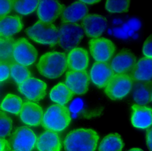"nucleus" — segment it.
<instances>
[{
    "label": "nucleus",
    "mask_w": 152,
    "mask_h": 151,
    "mask_svg": "<svg viewBox=\"0 0 152 151\" xmlns=\"http://www.w3.org/2000/svg\"><path fill=\"white\" fill-rule=\"evenodd\" d=\"M144 30L142 18L137 15H117L108 20L107 33L113 40L123 45L141 41Z\"/></svg>",
    "instance_id": "1"
},
{
    "label": "nucleus",
    "mask_w": 152,
    "mask_h": 151,
    "mask_svg": "<svg viewBox=\"0 0 152 151\" xmlns=\"http://www.w3.org/2000/svg\"><path fill=\"white\" fill-rule=\"evenodd\" d=\"M66 5L57 0H40L37 9L40 21L53 24L61 16Z\"/></svg>",
    "instance_id": "14"
},
{
    "label": "nucleus",
    "mask_w": 152,
    "mask_h": 151,
    "mask_svg": "<svg viewBox=\"0 0 152 151\" xmlns=\"http://www.w3.org/2000/svg\"><path fill=\"white\" fill-rule=\"evenodd\" d=\"M10 76V65L0 62V82L7 81Z\"/></svg>",
    "instance_id": "36"
},
{
    "label": "nucleus",
    "mask_w": 152,
    "mask_h": 151,
    "mask_svg": "<svg viewBox=\"0 0 152 151\" xmlns=\"http://www.w3.org/2000/svg\"><path fill=\"white\" fill-rule=\"evenodd\" d=\"M133 82L129 74H114L104 88V92L111 100H121L131 91Z\"/></svg>",
    "instance_id": "6"
},
{
    "label": "nucleus",
    "mask_w": 152,
    "mask_h": 151,
    "mask_svg": "<svg viewBox=\"0 0 152 151\" xmlns=\"http://www.w3.org/2000/svg\"><path fill=\"white\" fill-rule=\"evenodd\" d=\"M114 74L109 63L95 62L90 70L89 76L92 83L101 89L104 88Z\"/></svg>",
    "instance_id": "19"
},
{
    "label": "nucleus",
    "mask_w": 152,
    "mask_h": 151,
    "mask_svg": "<svg viewBox=\"0 0 152 151\" xmlns=\"http://www.w3.org/2000/svg\"><path fill=\"white\" fill-rule=\"evenodd\" d=\"M131 3V0H106L104 9L110 15H125L129 11Z\"/></svg>",
    "instance_id": "29"
},
{
    "label": "nucleus",
    "mask_w": 152,
    "mask_h": 151,
    "mask_svg": "<svg viewBox=\"0 0 152 151\" xmlns=\"http://www.w3.org/2000/svg\"><path fill=\"white\" fill-rule=\"evenodd\" d=\"M137 60L131 49L124 47L115 52L109 64L114 73L129 74Z\"/></svg>",
    "instance_id": "11"
},
{
    "label": "nucleus",
    "mask_w": 152,
    "mask_h": 151,
    "mask_svg": "<svg viewBox=\"0 0 152 151\" xmlns=\"http://www.w3.org/2000/svg\"><path fill=\"white\" fill-rule=\"evenodd\" d=\"M13 55L15 63L27 67L35 63L38 52L27 39L22 37L15 41Z\"/></svg>",
    "instance_id": "12"
},
{
    "label": "nucleus",
    "mask_w": 152,
    "mask_h": 151,
    "mask_svg": "<svg viewBox=\"0 0 152 151\" xmlns=\"http://www.w3.org/2000/svg\"><path fill=\"white\" fill-rule=\"evenodd\" d=\"M41 75L50 79L62 76L67 68L66 55L64 52L51 51L42 55L37 65Z\"/></svg>",
    "instance_id": "3"
},
{
    "label": "nucleus",
    "mask_w": 152,
    "mask_h": 151,
    "mask_svg": "<svg viewBox=\"0 0 152 151\" xmlns=\"http://www.w3.org/2000/svg\"><path fill=\"white\" fill-rule=\"evenodd\" d=\"M10 76L18 85L31 77V71L25 66L16 63L10 65Z\"/></svg>",
    "instance_id": "31"
},
{
    "label": "nucleus",
    "mask_w": 152,
    "mask_h": 151,
    "mask_svg": "<svg viewBox=\"0 0 152 151\" xmlns=\"http://www.w3.org/2000/svg\"><path fill=\"white\" fill-rule=\"evenodd\" d=\"M131 110L130 121L134 128L145 130L151 127L152 110L150 107L135 104L132 105Z\"/></svg>",
    "instance_id": "17"
},
{
    "label": "nucleus",
    "mask_w": 152,
    "mask_h": 151,
    "mask_svg": "<svg viewBox=\"0 0 152 151\" xmlns=\"http://www.w3.org/2000/svg\"><path fill=\"white\" fill-rule=\"evenodd\" d=\"M37 136L31 128L22 126L16 129L9 142L13 151H33L36 147Z\"/></svg>",
    "instance_id": "9"
},
{
    "label": "nucleus",
    "mask_w": 152,
    "mask_h": 151,
    "mask_svg": "<svg viewBox=\"0 0 152 151\" xmlns=\"http://www.w3.org/2000/svg\"><path fill=\"white\" fill-rule=\"evenodd\" d=\"M57 44L66 51H69L79 45L84 35L79 23H61L58 28Z\"/></svg>",
    "instance_id": "7"
},
{
    "label": "nucleus",
    "mask_w": 152,
    "mask_h": 151,
    "mask_svg": "<svg viewBox=\"0 0 152 151\" xmlns=\"http://www.w3.org/2000/svg\"><path fill=\"white\" fill-rule=\"evenodd\" d=\"M69 110L72 118L92 119L102 114L103 108L97 105H90L81 98L75 99L69 105Z\"/></svg>",
    "instance_id": "16"
},
{
    "label": "nucleus",
    "mask_w": 152,
    "mask_h": 151,
    "mask_svg": "<svg viewBox=\"0 0 152 151\" xmlns=\"http://www.w3.org/2000/svg\"><path fill=\"white\" fill-rule=\"evenodd\" d=\"M131 92L135 104L147 106L152 102V82H134Z\"/></svg>",
    "instance_id": "24"
},
{
    "label": "nucleus",
    "mask_w": 152,
    "mask_h": 151,
    "mask_svg": "<svg viewBox=\"0 0 152 151\" xmlns=\"http://www.w3.org/2000/svg\"><path fill=\"white\" fill-rule=\"evenodd\" d=\"M23 100L17 95L9 93L0 104V109L15 115H19L23 106Z\"/></svg>",
    "instance_id": "28"
},
{
    "label": "nucleus",
    "mask_w": 152,
    "mask_h": 151,
    "mask_svg": "<svg viewBox=\"0 0 152 151\" xmlns=\"http://www.w3.org/2000/svg\"><path fill=\"white\" fill-rule=\"evenodd\" d=\"M14 0H0V20L7 16L13 9Z\"/></svg>",
    "instance_id": "34"
},
{
    "label": "nucleus",
    "mask_w": 152,
    "mask_h": 151,
    "mask_svg": "<svg viewBox=\"0 0 152 151\" xmlns=\"http://www.w3.org/2000/svg\"><path fill=\"white\" fill-rule=\"evenodd\" d=\"M36 146L39 151H61L62 141L58 133L46 130L37 137Z\"/></svg>",
    "instance_id": "23"
},
{
    "label": "nucleus",
    "mask_w": 152,
    "mask_h": 151,
    "mask_svg": "<svg viewBox=\"0 0 152 151\" xmlns=\"http://www.w3.org/2000/svg\"><path fill=\"white\" fill-rule=\"evenodd\" d=\"M13 127L12 119L6 113L0 110V138L10 136Z\"/></svg>",
    "instance_id": "33"
},
{
    "label": "nucleus",
    "mask_w": 152,
    "mask_h": 151,
    "mask_svg": "<svg viewBox=\"0 0 152 151\" xmlns=\"http://www.w3.org/2000/svg\"><path fill=\"white\" fill-rule=\"evenodd\" d=\"M142 52L145 57L152 58V35L150 34L144 41L142 44Z\"/></svg>",
    "instance_id": "35"
},
{
    "label": "nucleus",
    "mask_w": 152,
    "mask_h": 151,
    "mask_svg": "<svg viewBox=\"0 0 152 151\" xmlns=\"http://www.w3.org/2000/svg\"><path fill=\"white\" fill-rule=\"evenodd\" d=\"M43 109L35 102L28 101L23 104L19 116L25 124L32 127H36L41 123L43 117Z\"/></svg>",
    "instance_id": "18"
},
{
    "label": "nucleus",
    "mask_w": 152,
    "mask_h": 151,
    "mask_svg": "<svg viewBox=\"0 0 152 151\" xmlns=\"http://www.w3.org/2000/svg\"></svg>",
    "instance_id": "41"
},
{
    "label": "nucleus",
    "mask_w": 152,
    "mask_h": 151,
    "mask_svg": "<svg viewBox=\"0 0 152 151\" xmlns=\"http://www.w3.org/2000/svg\"><path fill=\"white\" fill-rule=\"evenodd\" d=\"M23 28L22 19L17 15H8L0 20V36L12 37Z\"/></svg>",
    "instance_id": "25"
},
{
    "label": "nucleus",
    "mask_w": 152,
    "mask_h": 151,
    "mask_svg": "<svg viewBox=\"0 0 152 151\" xmlns=\"http://www.w3.org/2000/svg\"><path fill=\"white\" fill-rule=\"evenodd\" d=\"M129 74L133 82H152V59L145 57L139 59Z\"/></svg>",
    "instance_id": "22"
},
{
    "label": "nucleus",
    "mask_w": 152,
    "mask_h": 151,
    "mask_svg": "<svg viewBox=\"0 0 152 151\" xmlns=\"http://www.w3.org/2000/svg\"><path fill=\"white\" fill-rule=\"evenodd\" d=\"M152 127L147 129L145 135V143L148 151H152Z\"/></svg>",
    "instance_id": "37"
},
{
    "label": "nucleus",
    "mask_w": 152,
    "mask_h": 151,
    "mask_svg": "<svg viewBox=\"0 0 152 151\" xmlns=\"http://www.w3.org/2000/svg\"><path fill=\"white\" fill-rule=\"evenodd\" d=\"M39 0H14L13 9L23 16L34 12L38 7Z\"/></svg>",
    "instance_id": "32"
},
{
    "label": "nucleus",
    "mask_w": 152,
    "mask_h": 151,
    "mask_svg": "<svg viewBox=\"0 0 152 151\" xmlns=\"http://www.w3.org/2000/svg\"><path fill=\"white\" fill-rule=\"evenodd\" d=\"M26 34L30 39L37 43L55 46L58 40V28L54 24L38 20L26 28Z\"/></svg>",
    "instance_id": "5"
},
{
    "label": "nucleus",
    "mask_w": 152,
    "mask_h": 151,
    "mask_svg": "<svg viewBox=\"0 0 152 151\" xmlns=\"http://www.w3.org/2000/svg\"><path fill=\"white\" fill-rule=\"evenodd\" d=\"M72 118L69 108L66 106L53 104L43 114L41 124L47 130L58 133L68 128Z\"/></svg>",
    "instance_id": "4"
},
{
    "label": "nucleus",
    "mask_w": 152,
    "mask_h": 151,
    "mask_svg": "<svg viewBox=\"0 0 152 151\" xmlns=\"http://www.w3.org/2000/svg\"><path fill=\"white\" fill-rule=\"evenodd\" d=\"M18 85L19 92L32 102H39L47 94V83L35 77H30Z\"/></svg>",
    "instance_id": "13"
},
{
    "label": "nucleus",
    "mask_w": 152,
    "mask_h": 151,
    "mask_svg": "<svg viewBox=\"0 0 152 151\" xmlns=\"http://www.w3.org/2000/svg\"><path fill=\"white\" fill-rule=\"evenodd\" d=\"M99 136L95 130L80 128L70 131L64 140L65 151H96Z\"/></svg>",
    "instance_id": "2"
},
{
    "label": "nucleus",
    "mask_w": 152,
    "mask_h": 151,
    "mask_svg": "<svg viewBox=\"0 0 152 151\" xmlns=\"http://www.w3.org/2000/svg\"><path fill=\"white\" fill-rule=\"evenodd\" d=\"M90 81L88 73L86 70H69L66 73L65 83L74 95H83L88 90Z\"/></svg>",
    "instance_id": "15"
},
{
    "label": "nucleus",
    "mask_w": 152,
    "mask_h": 151,
    "mask_svg": "<svg viewBox=\"0 0 152 151\" xmlns=\"http://www.w3.org/2000/svg\"><path fill=\"white\" fill-rule=\"evenodd\" d=\"M15 41L13 37L0 36V62L10 65L15 63L13 53Z\"/></svg>",
    "instance_id": "30"
},
{
    "label": "nucleus",
    "mask_w": 152,
    "mask_h": 151,
    "mask_svg": "<svg viewBox=\"0 0 152 151\" xmlns=\"http://www.w3.org/2000/svg\"><path fill=\"white\" fill-rule=\"evenodd\" d=\"M89 49L96 62L108 63L116 52V44L110 38L99 37L89 41Z\"/></svg>",
    "instance_id": "8"
},
{
    "label": "nucleus",
    "mask_w": 152,
    "mask_h": 151,
    "mask_svg": "<svg viewBox=\"0 0 152 151\" xmlns=\"http://www.w3.org/2000/svg\"><path fill=\"white\" fill-rule=\"evenodd\" d=\"M67 68L71 71H85L88 67L90 58L86 49L76 47L69 51L67 56Z\"/></svg>",
    "instance_id": "21"
},
{
    "label": "nucleus",
    "mask_w": 152,
    "mask_h": 151,
    "mask_svg": "<svg viewBox=\"0 0 152 151\" xmlns=\"http://www.w3.org/2000/svg\"><path fill=\"white\" fill-rule=\"evenodd\" d=\"M125 143L122 136L117 132L106 134L99 144L98 151H123Z\"/></svg>",
    "instance_id": "26"
},
{
    "label": "nucleus",
    "mask_w": 152,
    "mask_h": 151,
    "mask_svg": "<svg viewBox=\"0 0 152 151\" xmlns=\"http://www.w3.org/2000/svg\"><path fill=\"white\" fill-rule=\"evenodd\" d=\"M82 2L87 5H96L100 4L101 0H80Z\"/></svg>",
    "instance_id": "39"
},
{
    "label": "nucleus",
    "mask_w": 152,
    "mask_h": 151,
    "mask_svg": "<svg viewBox=\"0 0 152 151\" xmlns=\"http://www.w3.org/2000/svg\"><path fill=\"white\" fill-rule=\"evenodd\" d=\"M90 8L80 1H75L66 6L61 15L62 23H77L89 13Z\"/></svg>",
    "instance_id": "20"
},
{
    "label": "nucleus",
    "mask_w": 152,
    "mask_h": 151,
    "mask_svg": "<svg viewBox=\"0 0 152 151\" xmlns=\"http://www.w3.org/2000/svg\"><path fill=\"white\" fill-rule=\"evenodd\" d=\"M9 142L5 138H0V151H11Z\"/></svg>",
    "instance_id": "38"
},
{
    "label": "nucleus",
    "mask_w": 152,
    "mask_h": 151,
    "mask_svg": "<svg viewBox=\"0 0 152 151\" xmlns=\"http://www.w3.org/2000/svg\"><path fill=\"white\" fill-rule=\"evenodd\" d=\"M126 151H145L144 149L138 147H134L127 149Z\"/></svg>",
    "instance_id": "40"
},
{
    "label": "nucleus",
    "mask_w": 152,
    "mask_h": 151,
    "mask_svg": "<svg viewBox=\"0 0 152 151\" xmlns=\"http://www.w3.org/2000/svg\"><path fill=\"white\" fill-rule=\"evenodd\" d=\"M74 94L69 89L65 83L59 82L54 86L50 91V98L57 105H65L73 97Z\"/></svg>",
    "instance_id": "27"
},
{
    "label": "nucleus",
    "mask_w": 152,
    "mask_h": 151,
    "mask_svg": "<svg viewBox=\"0 0 152 151\" xmlns=\"http://www.w3.org/2000/svg\"><path fill=\"white\" fill-rule=\"evenodd\" d=\"M80 25L87 37L99 38L106 33L108 20L99 13H89L81 21Z\"/></svg>",
    "instance_id": "10"
}]
</instances>
